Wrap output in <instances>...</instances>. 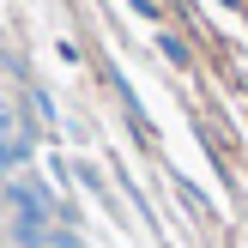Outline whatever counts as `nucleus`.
Returning <instances> with one entry per match:
<instances>
[{
    "mask_svg": "<svg viewBox=\"0 0 248 248\" xmlns=\"http://www.w3.org/2000/svg\"><path fill=\"white\" fill-rule=\"evenodd\" d=\"M48 248H85V242H79V230H73V224H61L55 236H48Z\"/></svg>",
    "mask_w": 248,
    "mask_h": 248,
    "instance_id": "f257e3e1",
    "label": "nucleus"
}]
</instances>
